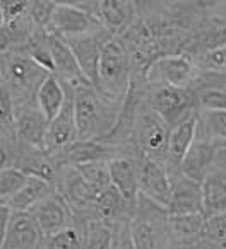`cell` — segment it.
Listing matches in <instances>:
<instances>
[{"label": "cell", "mask_w": 226, "mask_h": 249, "mask_svg": "<svg viewBox=\"0 0 226 249\" xmlns=\"http://www.w3.org/2000/svg\"><path fill=\"white\" fill-rule=\"evenodd\" d=\"M197 109L226 111V89L221 87H204L195 90Z\"/></svg>", "instance_id": "1f68e13d"}, {"label": "cell", "mask_w": 226, "mask_h": 249, "mask_svg": "<svg viewBox=\"0 0 226 249\" xmlns=\"http://www.w3.org/2000/svg\"><path fill=\"white\" fill-rule=\"evenodd\" d=\"M110 169L111 184L119 190L125 203L129 205L130 210L136 213L137 203H139V173H137L136 159L130 156L117 157V159L108 162Z\"/></svg>", "instance_id": "d6986e66"}, {"label": "cell", "mask_w": 226, "mask_h": 249, "mask_svg": "<svg viewBox=\"0 0 226 249\" xmlns=\"http://www.w3.org/2000/svg\"><path fill=\"white\" fill-rule=\"evenodd\" d=\"M103 24L100 19L84 9L77 7L74 2H57L52 16V22L48 26L50 35H55L63 39L79 38L91 33L101 31Z\"/></svg>", "instance_id": "ba28073f"}, {"label": "cell", "mask_w": 226, "mask_h": 249, "mask_svg": "<svg viewBox=\"0 0 226 249\" xmlns=\"http://www.w3.org/2000/svg\"><path fill=\"white\" fill-rule=\"evenodd\" d=\"M76 167L79 169V173L82 174V178L87 181V184L93 188L96 195H100L101 191H104L106 188L111 186L108 162H89Z\"/></svg>", "instance_id": "f546056e"}, {"label": "cell", "mask_w": 226, "mask_h": 249, "mask_svg": "<svg viewBox=\"0 0 226 249\" xmlns=\"http://www.w3.org/2000/svg\"><path fill=\"white\" fill-rule=\"evenodd\" d=\"M201 72L223 73L226 72V45L205 53V55L194 58Z\"/></svg>", "instance_id": "836d02e7"}, {"label": "cell", "mask_w": 226, "mask_h": 249, "mask_svg": "<svg viewBox=\"0 0 226 249\" xmlns=\"http://www.w3.org/2000/svg\"><path fill=\"white\" fill-rule=\"evenodd\" d=\"M219 249H226V244H221L219 246Z\"/></svg>", "instance_id": "f35d334b"}, {"label": "cell", "mask_w": 226, "mask_h": 249, "mask_svg": "<svg viewBox=\"0 0 226 249\" xmlns=\"http://www.w3.org/2000/svg\"><path fill=\"white\" fill-rule=\"evenodd\" d=\"M129 156L127 149L104 140H77L65 150L57 154L55 160L60 167L62 166H82L89 162H110L117 157Z\"/></svg>", "instance_id": "30bf717a"}, {"label": "cell", "mask_w": 226, "mask_h": 249, "mask_svg": "<svg viewBox=\"0 0 226 249\" xmlns=\"http://www.w3.org/2000/svg\"><path fill=\"white\" fill-rule=\"evenodd\" d=\"M205 241L214 242V244H218V246L226 244V213L207 217V224H205Z\"/></svg>", "instance_id": "e575fe53"}, {"label": "cell", "mask_w": 226, "mask_h": 249, "mask_svg": "<svg viewBox=\"0 0 226 249\" xmlns=\"http://www.w3.org/2000/svg\"><path fill=\"white\" fill-rule=\"evenodd\" d=\"M211 173H218L226 176V147H221L218 149V156H216L214 160V167H212Z\"/></svg>", "instance_id": "74e56055"}, {"label": "cell", "mask_w": 226, "mask_h": 249, "mask_svg": "<svg viewBox=\"0 0 226 249\" xmlns=\"http://www.w3.org/2000/svg\"><path fill=\"white\" fill-rule=\"evenodd\" d=\"M132 60L125 43L120 38H111L101 50L100 72L96 90L111 104L122 106L130 89L134 75H130Z\"/></svg>", "instance_id": "7a4b0ae2"}, {"label": "cell", "mask_w": 226, "mask_h": 249, "mask_svg": "<svg viewBox=\"0 0 226 249\" xmlns=\"http://www.w3.org/2000/svg\"><path fill=\"white\" fill-rule=\"evenodd\" d=\"M137 5L129 0H101L98 2L96 18L113 38H122L136 22Z\"/></svg>", "instance_id": "ac0fdd59"}, {"label": "cell", "mask_w": 226, "mask_h": 249, "mask_svg": "<svg viewBox=\"0 0 226 249\" xmlns=\"http://www.w3.org/2000/svg\"><path fill=\"white\" fill-rule=\"evenodd\" d=\"M45 249H84L82 227L79 222L45 237Z\"/></svg>", "instance_id": "f1b7e54d"}, {"label": "cell", "mask_w": 226, "mask_h": 249, "mask_svg": "<svg viewBox=\"0 0 226 249\" xmlns=\"http://www.w3.org/2000/svg\"><path fill=\"white\" fill-rule=\"evenodd\" d=\"M52 56H53V75H57V79L60 82H63L69 87L91 84L84 77L82 70H81L77 58L74 55L72 48L69 46V43L55 35H52Z\"/></svg>", "instance_id": "44dd1931"}, {"label": "cell", "mask_w": 226, "mask_h": 249, "mask_svg": "<svg viewBox=\"0 0 226 249\" xmlns=\"http://www.w3.org/2000/svg\"><path fill=\"white\" fill-rule=\"evenodd\" d=\"M218 149L226 147V111L197 109V139Z\"/></svg>", "instance_id": "484cf974"}, {"label": "cell", "mask_w": 226, "mask_h": 249, "mask_svg": "<svg viewBox=\"0 0 226 249\" xmlns=\"http://www.w3.org/2000/svg\"><path fill=\"white\" fill-rule=\"evenodd\" d=\"M31 215L35 217L36 224L41 229L45 237H48V235H52V234H57V232L77 224V218H76V215H74L72 208L63 200V196L59 191H55V193L50 195L46 200H43L41 203L31 212Z\"/></svg>", "instance_id": "5bb4252c"}, {"label": "cell", "mask_w": 226, "mask_h": 249, "mask_svg": "<svg viewBox=\"0 0 226 249\" xmlns=\"http://www.w3.org/2000/svg\"><path fill=\"white\" fill-rule=\"evenodd\" d=\"M205 217L226 213V176L211 173L202 184Z\"/></svg>", "instance_id": "4316f807"}, {"label": "cell", "mask_w": 226, "mask_h": 249, "mask_svg": "<svg viewBox=\"0 0 226 249\" xmlns=\"http://www.w3.org/2000/svg\"><path fill=\"white\" fill-rule=\"evenodd\" d=\"M216 156H218V147L212 145V143L195 140L194 145L190 147V150L185 156L178 173L204 184L205 178L211 174L212 167H214Z\"/></svg>", "instance_id": "603a6c76"}, {"label": "cell", "mask_w": 226, "mask_h": 249, "mask_svg": "<svg viewBox=\"0 0 226 249\" xmlns=\"http://www.w3.org/2000/svg\"><path fill=\"white\" fill-rule=\"evenodd\" d=\"M82 227L84 249H113L115 224L101 218H91L81 224Z\"/></svg>", "instance_id": "83f0119b"}, {"label": "cell", "mask_w": 226, "mask_h": 249, "mask_svg": "<svg viewBox=\"0 0 226 249\" xmlns=\"http://www.w3.org/2000/svg\"><path fill=\"white\" fill-rule=\"evenodd\" d=\"M171 179V201L168 207L170 215L204 213V195L202 184L182 173L170 174ZM205 215V213H204Z\"/></svg>", "instance_id": "2e32d148"}, {"label": "cell", "mask_w": 226, "mask_h": 249, "mask_svg": "<svg viewBox=\"0 0 226 249\" xmlns=\"http://www.w3.org/2000/svg\"><path fill=\"white\" fill-rule=\"evenodd\" d=\"M111 38H113V36H111L106 29H101V31L91 33V35H86V36L65 39L70 48H72L74 55H76L77 63H79L84 77L89 80L93 87H98V72H100L101 50H103L104 43Z\"/></svg>", "instance_id": "7c38bea8"}, {"label": "cell", "mask_w": 226, "mask_h": 249, "mask_svg": "<svg viewBox=\"0 0 226 249\" xmlns=\"http://www.w3.org/2000/svg\"><path fill=\"white\" fill-rule=\"evenodd\" d=\"M0 249H45V235L31 213L12 212Z\"/></svg>", "instance_id": "4fadbf2b"}, {"label": "cell", "mask_w": 226, "mask_h": 249, "mask_svg": "<svg viewBox=\"0 0 226 249\" xmlns=\"http://www.w3.org/2000/svg\"><path fill=\"white\" fill-rule=\"evenodd\" d=\"M48 75L24 48L2 53V84L11 90L16 106L36 103V94Z\"/></svg>", "instance_id": "3957f363"}, {"label": "cell", "mask_w": 226, "mask_h": 249, "mask_svg": "<svg viewBox=\"0 0 226 249\" xmlns=\"http://www.w3.org/2000/svg\"><path fill=\"white\" fill-rule=\"evenodd\" d=\"M170 133L171 128L147 106V103L146 106H141L134 128V143L141 156L166 166Z\"/></svg>", "instance_id": "5b68a950"}, {"label": "cell", "mask_w": 226, "mask_h": 249, "mask_svg": "<svg viewBox=\"0 0 226 249\" xmlns=\"http://www.w3.org/2000/svg\"><path fill=\"white\" fill-rule=\"evenodd\" d=\"M67 101V86L57 79V75L50 73L46 80L41 84L38 94H36V104L43 111L48 121L55 120L63 109Z\"/></svg>", "instance_id": "d4e9b609"}, {"label": "cell", "mask_w": 226, "mask_h": 249, "mask_svg": "<svg viewBox=\"0 0 226 249\" xmlns=\"http://www.w3.org/2000/svg\"><path fill=\"white\" fill-rule=\"evenodd\" d=\"M197 139V111L184 123L177 124L171 128L170 133V145H168V159H166V169L170 174L177 173L184 162L185 156L194 145Z\"/></svg>", "instance_id": "7402d4cb"}, {"label": "cell", "mask_w": 226, "mask_h": 249, "mask_svg": "<svg viewBox=\"0 0 226 249\" xmlns=\"http://www.w3.org/2000/svg\"><path fill=\"white\" fill-rule=\"evenodd\" d=\"M57 191L55 184L48 183V181L41 179V178L31 176L29 181L26 183V186L19 191L16 196H12L11 200L2 201V203L9 205L14 212H24V213H31L43 200L53 195Z\"/></svg>", "instance_id": "cb8c5ba5"}, {"label": "cell", "mask_w": 226, "mask_h": 249, "mask_svg": "<svg viewBox=\"0 0 226 249\" xmlns=\"http://www.w3.org/2000/svg\"><path fill=\"white\" fill-rule=\"evenodd\" d=\"M55 5L57 2H50V0H35V2H29L28 14L36 29H46L48 31Z\"/></svg>", "instance_id": "d6a6232c"}, {"label": "cell", "mask_w": 226, "mask_h": 249, "mask_svg": "<svg viewBox=\"0 0 226 249\" xmlns=\"http://www.w3.org/2000/svg\"><path fill=\"white\" fill-rule=\"evenodd\" d=\"M146 103L170 128L184 123L197 111L195 90L184 87H154Z\"/></svg>", "instance_id": "52a82bcc"}, {"label": "cell", "mask_w": 226, "mask_h": 249, "mask_svg": "<svg viewBox=\"0 0 226 249\" xmlns=\"http://www.w3.org/2000/svg\"><path fill=\"white\" fill-rule=\"evenodd\" d=\"M201 69L187 53L168 55L158 58L144 70L143 79L147 86L154 87H184L194 89L201 77Z\"/></svg>", "instance_id": "277c9868"}, {"label": "cell", "mask_w": 226, "mask_h": 249, "mask_svg": "<svg viewBox=\"0 0 226 249\" xmlns=\"http://www.w3.org/2000/svg\"><path fill=\"white\" fill-rule=\"evenodd\" d=\"M132 218H125L115 224V239H113V249H136L130 231Z\"/></svg>", "instance_id": "8d00e7d4"}, {"label": "cell", "mask_w": 226, "mask_h": 249, "mask_svg": "<svg viewBox=\"0 0 226 249\" xmlns=\"http://www.w3.org/2000/svg\"><path fill=\"white\" fill-rule=\"evenodd\" d=\"M168 210L158 207L147 198L139 196L136 213L130 222V231L136 249H163V241L168 239L166 231Z\"/></svg>", "instance_id": "8992f818"}, {"label": "cell", "mask_w": 226, "mask_h": 249, "mask_svg": "<svg viewBox=\"0 0 226 249\" xmlns=\"http://www.w3.org/2000/svg\"><path fill=\"white\" fill-rule=\"evenodd\" d=\"M205 224H207V217L204 213H168L166 231L170 242L178 246H195L201 241H205Z\"/></svg>", "instance_id": "ffe728a7"}, {"label": "cell", "mask_w": 226, "mask_h": 249, "mask_svg": "<svg viewBox=\"0 0 226 249\" xmlns=\"http://www.w3.org/2000/svg\"><path fill=\"white\" fill-rule=\"evenodd\" d=\"M226 45V18H205L190 31L185 52L192 58L205 55Z\"/></svg>", "instance_id": "e0dca14e"}, {"label": "cell", "mask_w": 226, "mask_h": 249, "mask_svg": "<svg viewBox=\"0 0 226 249\" xmlns=\"http://www.w3.org/2000/svg\"><path fill=\"white\" fill-rule=\"evenodd\" d=\"M50 121L36 103L18 106L16 114V133L18 140L35 149L46 150V133Z\"/></svg>", "instance_id": "9a60e30c"}, {"label": "cell", "mask_w": 226, "mask_h": 249, "mask_svg": "<svg viewBox=\"0 0 226 249\" xmlns=\"http://www.w3.org/2000/svg\"><path fill=\"white\" fill-rule=\"evenodd\" d=\"M0 11H2V24H12V22L22 21L28 16L29 11V2H18V0H7L0 4Z\"/></svg>", "instance_id": "d590c367"}, {"label": "cell", "mask_w": 226, "mask_h": 249, "mask_svg": "<svg viewBox=\"0 0 226 249\" xmlns=\"http://www.w3.org/2000/svg\"><path fill=\"white\" fill-rule=\"evenodd\" d=\"M79 140H106L113 132L120 106L111 104L91 84L72 87Z\"/></svg>", "instance_id": "6da1fadb"}, {"label": "cell", "mask_w": 226, "mask_h": 249, "mask_svg": "<svg viewBox=\"0 0 226 249\" xmlns=\"http://www.w3.org/2000/svg\"><path fill=\"white\" fill-rule=\"evenodd\" d=\"M137 164L139 173V191L141 196L147 198L149 201L156 203L158 207L168 210L171 201V179L166 166L156 160H151L147 157L132 156Z\"/></svg>", "instance_id": "9c48e42d"}, {"label": "cell", "mask_w": 226, "mask_h": 249, "mask_svg": "<svg viewBox=\"0 0 226 249\" xmlns=\"http://www.w3.org/2000/svg\"><path fill=\"white\" fill-rule=\"evenodd\" d=\"M29 178L31 176L22 173L18 167H5V169L0 171V196H2V201H7L12 196H16L26 186Z\"/></svg>", "instance_id": "4dcf8cb0"}, {"label": "cell", "mask_w": 226, "mask_h": 249, "mask_svg": "<svg viewBox=\"0 0 226 249\" xmlns=\"http://www.w3.org/2000/svg\"><path fill=\"white\" fill-rule=\"evenodd\" d=\"M79 140L76 123V104H74V90L67 86V101L63 109L55 120L50 121L48 133H46V152L57 156L69 145Z\"/></svg>", "instance_id": "8fae6325"}]
</instances>
